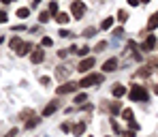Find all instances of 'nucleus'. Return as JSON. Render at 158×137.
I'll list each match as a JSON object with an SVG mask.
<instances>
[{"instance_id": "1", "label": "nucleus", "mask_w": 158, "mask_h": 137, "mask_svg": "<svg viewBox=\"0 0 158 137\" xmlns=\"http://www.w3.org/2000/svg\"><path fill=\"white\" fill-rule=\"evenodd\" d=\"M148 90L145 86H132L131 88V101H148Z\"/></svg>"}, {"instance_id": "2", "label": "nucleus", "mask_w": 158, "mask_h": 137, "mask_svg": "<svg viewBox=\"0 0 158 137\" xmlns=\"http://www.w3.org/2000/svg\"><path fill=\"white\" fill-rule=\"evenodd\" d=\"M103 75H88V77H83L81 82H79V88H90V86H98V83H103Z\"/></svg>"}, {"instance_id": "3", "label": "nucleus", "mask_w": 158, "mask_h": 137, "mask_svg": "<svg viewBox=\"0 0 158 137\" xmlns=\"http://www.w3.org/2000/svg\"><path fill=\"white\" fill-rule=\"evenodd\" d=\"M75 90H79V83H75V82H66V83H62V86L56 88L58 94H69V92H75Z\"/></svg>"}, {"instance_id": "4", "label": "nucleus", "mask_w": 158, "mask_h": 137, "mask_svg": "<svg viewBox=\"0 0 158 137\" xmlns=\"http://www.w3.org/2000/svg\"><path fill=\"white\" fill-rule=\"evenodd\" d=\"M94 62H96V60H94V58H83V60H81V62H79L77 71H79V73H88V71H90V69H92V66H94Z\"/></svg>"}, {"instance_id": "5", "label": "nucleus", "mask_w": 158, "mask_h": 137, "mask_svg": "<svg viewBox=\"0 0 158 137\" xmlns=\"http://www.w3.org/2000/svg\"><path fill=\"white\" fill-rule=\"evenodd\" d=\"M71 13H73V17H81L83 13H85V6H83V2H79V0H75L73 4H71Z\"/></svg>"}, {"instance_id": "6", "label": "nucleus", "mask_w": 158, "mask_h": 137, "mask_svg": "<svg viewBox=\"0 0 158 137\" xmlns=\"http://www.w3.org/2000/svg\"><path fill=\"white\" fill-rule=\"evenodd\" d=\"M154 45H156V36H154V34H148V39L143 41L141 49H143V52H152V49H154Z\"/></svg>"}, {"instance_id": "7", "label": "nucleus", "mask_w": 158, "mask_h": 137, "mask_svg": "<svg viewBox=\"0 0 158 137\" xmlns=\"http://www.w3.org/2000/svg\"><path fill=\"white\" fill-rule=\"evenodd\" d=\"M30 60H32L34 64H39V62H43V60H45V52H43V49H34V52L30 54Z\"/></svg>"}, {"instance_id": "8", "label": "nucleus", "mask_w": 158, "mask_h": 137, "mask_svg": "<svg viewBox=\"0 0 158 137\" xmlns=\"http://www.w3.org/2000/svg\"><path fill=\"white\" fill-rule=\"evenodd\" d=\"M115 69H118V60H115V58H109L105 64H103V71H105V73H111V71H115Z\"/></svg>"}, {"instance_id": "9", "label": "nucleus", "mask_w": 158, "mask_h": 137, "mask_svg": "<svg viewBox=\"0 0 158 137\" xmlns=\"http://www.w3.org/2000/svg\"><path fill=\"white\" fill-rule=\"evenodd\" d=\"M56 22H58L60 26H64V24H69V22H71V15H69V13H64V11H60V13L56 15Z\"/></svg>"}, {"instance_id": "10", "label": "nucleus", "mask_w": 158, "mask_h": 137, "mask_svg": "<svg viewBox=\"0 0 158 137\" xmlns=\"http://www.w3.org/2000/svg\"><path fill=\"white\" fill-rule=\"evenodd\" d=\"M124 94H126V88H124L122 83H113V96L120 99V96H124Z\"/></svg>"}, {"instance_id": "11", "label": "nucleus", "mask_w": 158, "mask_h": 137, "mask_svg": "<svg viewBox=\"0 0 158 137\" xmlns=\"http://www.w3.org/2000/svg\"><path fill=\"white\" fill-rule=\"evenodd\" d=\"M154 28H158V11L148 19V30H154Z\"/></svg>"}, {"instance_id": "12", "label": "nucleus", "mask_w": 158, "mask_h": 137, "mask_svg": "<svg viewBox=\"0 0 158 137\" xmlns=\"http://www.w3.org/2000/svg\"><path fill=\"white\" fill-rule=\"evenodd\" d=\"M73 133H75V135H83V133H85V122H77V124H75V126H73Z\"/></svg>"}, {"instance_id": "13", "label": "nucleus", "mask_w": 158, "mask_h": 137, "mask_svg": "<svg viewBox=\"0 0 158 137\" xmlns=\"http://www.w3.org/2000/svg\"><path fill=\"white\" fill-rule=\"evenodd\" d=\"M32 52H34V45H30V43H24V45H22V49H19L17 54H19V56H26V54H32Z\"/></svg>"}, {"instance_id": "14", "label": "nucleus", "mask_w": 158, "mask_h": 137, "mask_svg": "<svg viewBox=\"0 0 158 137\" xmlns=\"http://www.w3.org/2000/svg\"><path fill=\"white\" fill-rule=\"evenodd\" d=\"M22 45H24V41H22V39H17V36H13V39H11V47H13L15 52H19V49H22Z\"/></svg>"}, {"instance_id": "15", "label": "nucleus", "mask_w": 158, "mask_h": 137, "mask_svg": "<svg viewBox=\"0 0 158 137\" xmlns=\"http://www.w3.org/2000/svg\"><path fill=\"white\" fill-rule=\"evenodd\" d=\"M56 109H58V103H49V105H47V107L43 109V116H52Z\"/></svg>"}, {"instance_id": "16", "label": "nucleus", "mask_w": 158, "mask_h": 137, "mask_svg": "<svg viewBox=\"0 0 158 137\" xmlns=\"http://www.w3.org/2000/svg\"><path fill=\"white\" fill-rule=\"evenodd\" d=\"M122 118H124L126 122H131V120H135V113H132V109H122Z\"/></svg>"}, {"instance_id": "17", "label": "nucleus", "mask_w": 158, "mask_h": 137, "mask_svg": "<svg viewBox=\"0 0 158 137\" xmlns=\"http://www.w3.org/2000/svg\"><path fill=\"white\" fill-rule=\"evenodd\" d=\"M111 26H113V17H105V19H103V24H101L103 30H109Z\"/></svg>"}, {"instance_id": "18", "label": "nucleus", "mask_w": 158, "mask_h": 137, "mask_svg": "<svg viewBox=\"0 0 158 137\" xmlns=\"http://www.w3.org/2000/svg\"><path fill=\"white\" fill-rule=\"evenodd\" d=\"M109 111L115 116V113H122V105L120 103H111V107H109Z\"/></svg>"}, {"instance_id": "19", "label": "nucleus", "mask_w": 158, "mask_h": 137, "mask_svg": "<svg viewBox=\"0 0 158 137\" xmlns=\"http://www.w3.org/2000/svg\"><path fill=\"white\" fill-rule=\"evenodd\" d=\"M28 15H30V9H26V6H24V9H17V17H22V19H26Z\"/></svg>"}, {"instance_id": "20", "label": "nucleus", "mask_w": 158, "mask_h": 137, "mask_svg": "<svg viewBox=\"0 0 158 137\" xmlns=\"http://www.w3.org/2000/svg\"><path fill=\"white\" fill-rule=\"evenodd\" d=\"M58 13H60V11H58V2H49V15L56 17Z\"/></svg>"}, {"instance_id": "21", "label": "nucleus", "mask_w": 158, "mask_h": 137, "mask_svg": "<svg viewBox=\"0 0 158 137\" xmlns=\"http://www.w3.org/2000/svg\"><path fill=\"white\" fill-rule=\"evenodd\" d=\"M39 22H41V24H47V22H49V11H43V13L39 15Z\"/></svg>"}, {"instance_id": "22", "label": "nucleus", "mask_w": 158, "mask_h": 137, "mask_svg": "<svg viewBox=\"0 0 158 137\" xmlns=\"http://www.w3.org/2000/svg\"><path fill=\"white\" fill-rule=\"evenodd\" d=\"M126 19H128V13H126V11H118V22H122V24H124Z\"/></svg>"}, {"instance_id": "23", "label": "nucleus", "mask_w": 158, "mask_h": 137, "mask_svg": "<svg viewBox=\"0 0 158 137\" xmlns=\"http://www.w3.org/2000/svg\"><path fill=\"white\" fill-rule=\"evenodd\" d=\"M150 75H152V69H141L137 73V77H150Z\"/></svg>"}, {"instance_id": "24", "label": "nucleus", "mask_w": 158, "mask_h": 137, "mask_svg": "<svg viewBox=\"0 0 158 137\" xmlns=\"http://www.w3.org/2000/svg\"><path fill=\"white\" fill-rule=\"evenodd\" d=\"M56 75H58V77H60V79H62V77H66V75H69V71H66V69H62V66H60V69H58V71H56Z\"/></svg>"}, {"instance_id": "25", "label": "nucleus", "mask_w": 158, "mask_h": 137, "mask_svg": "<svg viewBox=\"0 0 158 137\" xmlns=\"http://www.w3.org/2000/svg\"><path fill=\"white\" fill-rule=\"evenodd\" d=\"M85 99H88L85 94H77V96H75V103H77V105H81V103H83Z\"/></svg>"}, {"instance_id": "26", "label": "nucleus", "mask_w": 158, "mask_h": 137, "mask_svg": "<svg viewBox=\"0 0 158 137\" xmlns=\"http://www.w3.org/2000/svg\"><path fill=\"white\" fill-rule=\"evenodd\" d=\"M128 49H131V52H137V45H135V43H128ZM135 58L141 60V56H139V54H135Z\"/></svg>"}, {"instance_id": "27", "label": "nucleus", "mask_w": 158, "mask_h": 137, "mask_svg": "<svg viewBox=\"0 0 158 137\" xmlns=\"http://www.w3.org/2000/svg\"><path fill=\"white\" fill-rule=\"evenodd\" d=\"M52 43H53V41H52V39H49V36H45V39L41 41V45H43V47H49Z\"/></svg>"}, {"instance_id": "28", "label": "nucleus", "mask_w": 158, "mask_h": 137, "mask_svg": "<svg viewBox=\"0 0 158 137\" xmlns=\"http://www.w3.org/2000/svg\"><path fill=\"white\" fill-rule=\"evenodd\" d=\"M107 47V43L105 41H101V43H98V45H96V49H94V52H96V54H98V52H103V49H105Z\"/></svg>"}, {"instance_id": "29", "label": "nucleus", "mask_w": 158, "mask_h": 137, "mask_svg": "<svg viewBox=\"0 0 158 137\" xmlns=\"http://www.w3.org/2000/svg\"><path fill=\"white\" fill-rule=\"evenodd\" d=\"M128 126H131V129L135 131V133L139 131V124H137V120H131V122H128Z\"/></svg>"}, {"instance_id": "30", "label": "nucleus", "mask_w": 158, "mask_h": 137, "mask_svg": "<svg viewBox=\"0 0 158 137\" xmlns=\"http://www.w3.org/2000/svg\"><path fill=\"white\" fill-rule=\"evenodd\" d=\"M60 36H64V39H69V36H73V32H71V30H60Z\"/></svg>"}, {"instance_id": "31", "label": "nucleus", "mask_w": 158, "mask_h": 137, "mask_svg": "<svg viewBox=\"0 0 158 137\" xmlns=\"http://www.w3.org/2000/svg\"><path fill=\"white\" fill-rule=\"evenodd\" d=\"M111 126H113V131H115V133H120V135H122V129H120V124H118V122H111Z\"/></svg>"}, {"instance_id": "32", "label": "nucleus", "mask_w": 158, "mask_h": 137, "mask_svg": "<svg viewBox=\"0 0 158 137\" xmlns=\"http://www.w3.org/2000/svg\"><path fill=\"white\" fill-rule=\"evenodd\" d=\"M88 52H90L88 47H81V49H77V56H88Z\"/></svg>"}, {"instance_id": "33", "label": "nucleus", "mask_w": 158, "mask_h": 137, "mask_svg": "<svg viewBox=\"0 0 158 137\" xmlns=\"http://www.w3.org/2000/svg\"><path fill=\"white\" fill-rule=\"evenodd\" d=\"M6 17H9V15H6L4 11H0V24H4V22H6Z\"/></svg>"}, {"instance_id": "34", "label": "nucleus", "mask_w": 158, "mask_h": 137, "mask_svg": "<svg viewBox=\"0 0 158 137\" xmlns=\"http://www.w3.org/2000/svg\"><path fill=\"white\" fill-rule=\"evenodd\" d=\"M122 137H135V131H122Z\"/></svg>"}, {"instance_id": "35", "label": "nucleus", "mask_w": 158, "mask_h": 137, "mask_svg": "<svg viewBox=\"0 0 158 137\" xmlns=\"http://www.w3.org/2000/svg\"><path fill=\"white\" fill-rule=\"evenodd\" d=\"M92 34H94V28H88V30L83 32V36H92Z\"/></svg>"}, {"instance_id": "36", "label": "nucleus", "mask_w": 158, "mask_h": 137, "mask_svg": "<svg viewBox=\"0 0 158 137\" xmlns=\"http://www.w3.org/2000/svg\"><path fill=\"white\" fill-rule=\"evenodd\" d=\"M113 34H115V36H122V34H124V30H122V28H115V30H113Z\"/></svg>"}, {"instance_id": "37", "label": "nucleus", "mask_w": 158, "mask_h": 137, "mask_svg": "<svg viewBox=\"0 0 158 137\" xmlns=\"http://www.w3.org/2000/svg\"><path fill=\"white\" fill-rule=\"evenodd\" d=\"M62 131H64V133H69V131H71V124H69V122H64V124H62Z\"/></svg>"}, {"instance_id": "38", "label": "nucleus", "mask_w": 158, "mask_h": 137, "mask_svg": "<svg viewBox=\"0 0 158 137\" xmlns=\"http://www.w3.org/2000/svg\"><path fill=\"white\" fill-rule=\"evenodd\" d=\"M52 82V79H49V77H41V83H43V86H47V83Z\"/></svg>"}, {"instance_id": "39", "label": "nucleus", "mask_w": 158, "mask_h": 137, "mask_svg": "<svg viewBox=\"0 0 158 137\" xmlns=\"http://www.w3.org/2000/svg\"><path fill=\"white\" fill-rule=\"evenodd\" d=\"M128 4H131V6H137V4H139V0H128Z\"/></svg>"}, {"instance_id": "40", "label": "nucleus", "mask_w": 158, "mask_h": 137, "mask_svg": "<svg viewBox=\"0 0 158 137\" xmlns=\"http://www.w3.org/2000/svg\"><path fill=\"white\" fill-rule=\"evenodd\" d=\"M2 2H4V4H11V2H15V0H2Z\"/></svg>"}, {"instance_id": "41", "label": "nucleus", "mask_w": 158, "mask_h": 137, "mask_svg": "<svg viewBox=\"0 0 158 137\" xmlns=\"http://www.w3.org/2000/svg\"><path fill=\"white\" fill-rule=\"evenodd\" d=\"M139 2H145V4H148V2H152V0H139Z\"/></svg>"}, {"instance_id": "42", "label": "nucleus", "mask_w": 158, "mask_h": 137, "mask_svg": "<svg viewBox=\"0 0 158 137\" xmlns=\"http://www.w3.org/2000/svg\"><path fill=\"white\" fill-rule=\"evenodd\" d=\"M154 92H156V94H158V86H156V88H154Z\"/></svg>"}, {"instance_id": "43", "label": "nucleus", "mask_w": 158, "mask_h": 137, "mask_svg": "<svg viewBox=\"0 0 158 137\" xmlns=\"http://www.w3.org/2000/svg\"><path fill=\"white\" fill-rule=\"evenodd\" d=\"M34 2H41V0H34Z\"/></svg>"}]
</instances>
